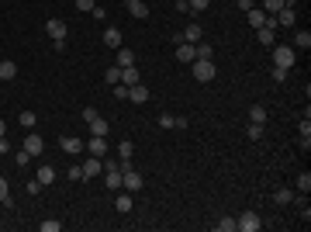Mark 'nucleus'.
Wrapping results in <instances>:
<instances>
[{
    "label": "nucleus",
    "mask_w": 311,
    "mask_h": 232,
    "mask_svg": "<svg viewBox=\"0 0 311 232\" xmlns=\"http://www.w3.org/2000/svg\"><path fill=\"white\" fill-rule=\"evenodd\" d=\"M259 229H263V218L256 212H242L235 218V232H259Z\"/></svg>",
    "instance_id": "f257e3e1"
},
{
    "label": "nucleus",
    "mask_w": 311,
    "mask_h": 232,
    "mask_svg": "<svg viewBox=\"0 0 311 232\" xmlns=\"http://www.w3.org/2000/svg\"><path fill=\"white\" fill-rule=\"evenodd\" d=\"M294 45H277L273 49V66H284V70H291L294 66Z\"/></svg>",
    "instance_id": "f03ea898"
},
{
    "label": "nucleus",
    "mask_w": 311,
    "mask_h": 232,
    "mask_svg": "<svg viewBox=\"0 0 311 232\" xmlns=\"http://www.w3.org/2000/svg\"><path fill=\"white\" fill-rule=\"evenodd\" d=\"M190 66H194V80H201V83L214 80V62H211V59H194Z\"/></svg>",
    "instance_id": "7ed1b4c3"
},
{
    "label": "nucleus",
    "mask_w": 311,
    "mask_h": 232,
    "mask_svg": "<svg viewBox=\"0 0 311 232\" xmlns=\"http://www.w3.org/2000/svg\"><path fill=\"white\" fill-rule=\"evenodd\" d=\"M121 191H142V174H138L135 167H132V170H125V174H121Z\"/></svg>",
    "instance_id": "20e7f679"
},
{
    "label": "nucleus",
    "mask_w": 311,
    "mask_h": 232,
    "mask_svg": "<svg viewBox=\"0 0 311 232\" xmlns=\"http://www.w3.org/2000/svg\"><path fill=\"white\" fill-rule=\"evenodd\" d=\"M45 31H49V39H52V42H66V31H69V28H66V21L49 18V21H45Z\"/></svg>",
    "instance_id": "39448f33"
},
{
    "label": "nucleus",
    "mask_w": 311,
    "mask_h": 232,
    "mask_svg": "<svg viewBox=\"0 0 311 232\" xmlns=\"http://www.w3.org/2000/svg\"><path fill=\"white\" fill-rule=\"evenodd\" d=\"M201 39H204V28H201V24H187V28L176 35V42H190V45H197Z\"/></svg>",
    "instance_id": "423d86ee"
},
{
    "label": "nucleus",
    "mask_w": 311,
    "mask_h": 232,
    "mask_svg": "<svg viewBox=\"0 0 311 232\" xmlns=\"http://www.w3.org/2000/svg\"><path fill=\"white\" fill-rule=\"evenodd\" d=\"M87 149H90V156H107V142H104V136H90L87 139Z\"/></svg>",
    "instance_id": "0eeeda50"
},
{
    "label": "nucleus",
    "mask_w": 311,
    "mask_h": 232,
    "mask_svg": "<svg viewBox=\"0 0 311 232\" xmlns=\"http://www.w3.org/2000/svg\"><path fill=\"white\" fill-rule=\"evenodd\" d=\"M104 174V159L100 156H90L87 163H83V177H100Z\"/></svg>",
    "instance_id": "6e6552de"
},
{
    "label": "nucleus",
    "mask_w": 311,
    "mask_h": 232,
    "mask_svg": "<svg viewBox=\"0 0 311 232\" xmlns=\"http://www.w3.org/2000/svg\"><path fill=\"white\" fill-rule=\"evenodd\" d=\"M114 194H118V197H114V208L121 215H128V212H132V205H135V201H132V191H114Z\"/></svg>",
    "instance_id": "1a4fd4ad"
},
{
    "label": "nucleus",
    "mask_w": 311,
    "mask_h": 232,
    "mask_svg": "<svg viewBox=\"0 0 311 232\" xmlns=\"http://www.w3.org/2000/svg\"><path fill=\"white\" fill-rule=\"evenodd\" d=\"M128 14L138 18V21H145L149 18V4H145V0H128Z\"/></svg>",
    "instance_id": "9d476101"
},
{
    "label": "nucleus",
    "mask_w": 311,
    "mask_h": 232,
    "mask_svg": "<svg viewBox=\"0 0 311 232\" xmlns=\"http://www.w3.org/2000/svg\"><path fill=\"white\" fill-rule=\"evenodd\" d=\"M176 59H180V62H194L197 59L194 45H190V42H176Z\"/></svg>",
    "instance_id": "9b49d317"
},
{
    "label": "nucleus",
    "mask_w": 311,
    "mask_h": 232,
    "mask_svg": "<svg viewBox=\"0 0 311 232\" xmlns=\"http://www.w3.org/2000/svg\"><path fill=\"white\" fill-rule=\"evenodd\" d=\"M24 149H28L31 156H42V153H45V142H42V136H35V132H31V136L24 139Z\"/></svg>",
    "instance_id": "f8f14e48"
},
{
    "label": "nucleus",
    "mask_w": 311,
    "mask_h": 232,
    "mask_svg": "<svg viewBox=\"0 0 311 232\" xmlns=\"http://www.w3.org/2000/svg\"><path fill=\"white\" fill-rule=\"evenodd\" d=\"M62 149H66L69 156L83 153V139H76V136H62Z\"/></svg>",
    "instance_id": "ddd939ff"
},
{
    "label": "nucleus",
    "mask_w": 311,
    "mask_h": 232,
    "mask_svg": "<svg viewBox=\"0 0 311 232\" xmlns=\"http://www.w3.org/2000/svg\"><path fill=\"white\" fill-rule=\"evenodd\" d=\"M273 18H277V24H284V28H294V21H297V14H294V7H284V11H277Z\"/></svg>",
    "instance_id": "4468645a"
},
{
    "label": "nucleus",
    "mask_w": 311,
    "mask_h": 232,
    "mask_svg": "<svg viewBox=\"0 0 311 232\" xmlns=\"http://www.w3.org/2000/svg\"><path fill=\"white\" fill-rule=\"evenodd\" d=\"M128 101H135V104H145V101H149V87H142V83L128 87Z\"/></svg>",
    "instance_id": "2eb2a0df"
},
{
    "label": "nucleus",
    "mask_w": 311,
    "mask_h": 232,
    "mask_svg": "<svg viewBox=\"0 0 311 232\" xmlns=\"http://www.w3.org/2000/svg\"><path fill=\"white\" fill-rule=\"evenodd\" d=\"M114 66H121V70H125V66H135V52L125 49V45H118V62Z\"/></svg>",
    "instance_id": "dca6fc26"
},
{
    "label": "nucleus",
    "mask_w": 311,
    "mask_h": 232,
    "mask_svg": "<svg viewBox=\"0 0 311 232\" xmlns=\"http://www.w3.org/2000/svg\"><path fill=\"white\" fill-rule=\"evenodd\" d=\"M297 0H263V11L266 14H277V11H284V7H294Z\"/></svg>",
    "instance_id": "f3484780"
},
{
    "label": "nucleus",
    "mask_w": 311,
    "mask_h": 232,
    "mask_svg": "<svg viewBox=\"0 0 311 232\" xmlns=\"http://www.w3.org/2000/svg\"><path fill=\"white\" fill-rule=\"evenodd\" d=\"M246 14H249V24H253V28H263V24H266V11H263V7H249Z\"/></svg>",
    "instance_id": "a211bd4d"
},
{
    "label": "nucleus",
    "mask_w": 311,
    "mask_h": 232,
    "mask_svg": "<svg viewBox=\"0 0 311 232\" xmlns=\"http://www.w3.org/2000/svg\"><path fill=\"white\" fill-rule=\"evenodd\" d=\"M14 77H18V62L0 59V80H14Z\"/></svg>",
    "instance_id": "6ab92c4d"
},
{
    "label": "nucleus",
    "mask_w": 311,
    "mask_h": 232,
    "mask_svg": "<svg viewBox=\"0 0 311 232\" xmlns=\"http://www.w3.org/2000/svg\"><path fill=\"white\" fill-rule=\"evenodd\" d=\"M121 83H125V87H135L138 83V66H125V70H121Z\"/></svg>",
    "instance_id": "aec40b11"
},
{
    "label": "nucleus",
    "mask_w": 311,
    "mask_h": 232,
    "mask_svg": "<svg viewBox=\"0 0 311 232\" xmlns=\"http://www.w3.org/2000/svg\"><path fill=\"white\" fill-rule=\"evenodd\" d=\"M104 45H107V49H118V45H121V31H118V28H104Z\"/></svg>",
    "instance_id": "412c9836"
},
{
    "label": "nucleus",
    "mask_w": 311,
    "mask_h": 232,
    "mask_svg": "<svg viewBox=\"0 0 311 232\" xmlns=\"http://www.w3.org/2000/svg\"><path fill=\"white\" fill-rule=\"evenodd\" d=\"M249 121H253V125H266V108H263V104H253V108H249Z\"/></svg>",
    "instance_id": "4be33fe9"
},
{
    "label": "nucleus",
    "mask_w": 311,
    "mask_h": 232,
    "mask_svg": "<svg viewBox=\"0 0 311 232\" xmlns=\"http://www.w3.org/2000/svg\"><path fill=\"white\" fill-rule=\"evenodd\" d=\"M107 132H111V125H107V121H104L100 115L90 121V136H107Z\"/></svg>",
    "instance_id": "5701e85b"
},
{
    "label": "nucleus",
    "mask_w": 311,
    "mask_h": 232,
    "mask_svg": "<svg viewBox=\"0 0 311 232\" xmlns=\"http://www.w3.org/2000/svg\"><path fill=\"white\" fill-rule=\"evenodd\" d=\"M35 180H38L42 187H49V184L56 180V170H52V167H38V177H35Z\"/></svg>",
    "instance_id": "b1692460"
},
{
    "label": "nucleus",
    "mask_w": 311,
    "mask_h": 232,
    "mask_svg": "<svg viewBox=\"0 0 311 232\" xmlns=\"http://www.w3.org/2000/svg\"><path fill=\"white\" fill-rule=\"evenodd\" d=\"M132 153H135V146H132L128 139H125V142L118 146V159H121V163H128V159H132Z\"/></svg>",
    "instance_id": "393cba45"
},
{
    "label": "nucleus",
    "mask_w": 311,
    "mask_h": 232,
    "mask_svg": "<svg viewBox=\"0 0 311 232\" xmlns=\"http://www.w3.org/2000/svg\"><path fill=\"white\" fill-rule=\"evenodd\" d=\"M194 52H197V59H211V56H214V49L208 45V42H197V45H194Z\"/></svg>",
    "instance_id": "a878e982"
},
{
    "label": "nucleus",
    "mask_w": 311,
    "mask_h": 232,
    "mask_svg": "<svg viewBox=\"0 0 311 232\" xmlns=\"http://www.w3.org/2000/svg\"><path fill=\"white\" fill-rule=\"evenodd\" d=\"M256 39L259 45H273V28H256Z\"/></svg>",
    "instance_id": "bb28decb"
},
{
    "label": "nucleus",
    "mask_w": 311,
    "mask_h": 232,
    "mask_svg": "<svg viewBox=\"0 0 311 232\" xmlns=\"http://www.w3.org/2000/svg\"><path fill=\"white\" fill-rule=\"evenodd\" d=\"M214 229H218V232H235V218L221 215V222H214Z\"/></svg>",
    "instance_id": "cd10ccee"
},
{
    "label": "nucleus",
    "mask_w": 311,
    "mask_h": 232,
    "mask_svg": "<svg viewBox=\"0 0 311 232\" xmlns=\"http://www.w3.org/2000/svg\"><path fill=\"white\" fill-rule=\"evenodd\" d=\"M294 45H297V49H311V31H297V35H294Z\"/></svg>",
    "instance_id": "c85d7f7f"
},
{
    "label": "nucleus",
    "mask_w": 311,
    "mask_h": 232,
    "mask_svg": "<svg viewBox=\"0 0 311 232\" xmlns=\"http://www.w3.org/2000/svg\"><path fill=\"white\" fill-rule=\"evenodd\" d=\"M18 121L24 125V128H35V111H21V115H18Z\"/></svg>",
    "instance_id": "c756f323"
},
{
    "label": "nucleus",
    "mask_w": 311,
    "mask_h": 232,
    "mask_svg": "<svg viewBox=\"0 0 311 232\" xmlns=\"http://www.w3.org/2000/svg\"><path fill=\"white\" fill-rule=\"evenodd\" d=\"M273 197H277V205H291V201H294V191H287V187H284V191H277Z\"/></svg>",
    "instance_id": "7c9ffc66"
},
{
    "label": "nucleus",
    "mask_w": 311,
    "mask_h": 232,
    "mask_svg": "<svg viewBox=\"0 0 311 232\" xmlns=\"http://www.w3.org/2000/svg\"><path fill=\"white\" fill-rule=\"evenodd\" d=\"M297 191H301V194L311 191V174H301V177H297Z\"/></svg>",
    "instance_id": "2f4dec72"
},
{
    "label": "nucleus",
    "mask_w": 311,
    "mask_h": 232,
    "mask_svg": "<svg viewBox=\"0 0 311 232\" xmlns=\"http://www.w3.org/2000/svg\"><path fill=\"white\" fill-rule=\"evenodd\" d=\"M73 4H76V11H80V14H90V11L97 7L94 0H73Z\"/></svg>",
    "instance_id": "473e14b6"
},
{
    "label": "nucleus",
    "mask_w": 311,
    "mask_h": 232,
    "mask_svg": "<svg viewBox=\"0 0 311 232\" xmlns=\"http://www.w3.org/2000/svg\"><path fill=\"white\" fill-rule=\"evenodd\" d=\"M104 77H107V83H121V66H111Z\"/></svg>",
    "instance_id": "72a5a7b5"
},
{
    "label": "nucleus",
    "mask_w": 311,
    "mask_h": 232,
    "mask_svg": "<svg viewBox=\"0 0 311 232\" xmlns=\"http://www.w3.org/2000/svg\"><path fill=\"white\" fill-rule=\"evenodd\" d=\"M187 7H190V11H208L211 0H187Z\"/></svg>",
    "instance_id": "f704fd0d"
},
{
    "label": "nucleus",
    "mask_w": 311,
    "mask_h": 232,
    "mask_svg": "<svg viewBox=\"0 0 311 232\" xmlns=\"http://www.w3.org/2000/svg\"><path fill=\"white\" fill-rule=\"evenodd\" d=\"M287 77H291V70H284V66H273V80H277V83H284Z\"/></svg>",
    "instance_id": "c9c22d12"
},
{
    "label": "nucleus",
    "mask_w": 311,
    "mask_h": 232,
    "mask_svg": "<svg viewBox=\"0 0 311 232\" xmlns=\"http://www.w3.org/2000/svg\"><path fill=\"white\" fill-rule=\"evenodd\" d=\"M28 159H31V153H28V149H21V153H14V163H18V167H28Z\"/></svg>",
    "instance_id": "e433bc0d"
},
{
    "label": "nucleus",
    "mask_w": 311,
    "mask_h": 232,
    "mask_svg": "<svg viewBox=\"0 0 311 232\" xmlns=\"http://www.w3.org/2000/svg\"><path fill=\"white\" fill-rule=\"evenodd\" d=\"M0 205H11V194H7V180L0 177Z\"/></svg>",
    "instance_id": "4c0bfd02"
},
{
    "label": "nucleus",
    "mask_w": 311,
    "mask_h": 232,
    "mask_svg": "<svg viewBox=\"0 0 311 232\" xmlns=\"http://www.w3.org/2000/svg\"><path fill=\"white\" fill-rule=\"evenodd\" d=\"M173 125H176L173 115H159V128H173Z\"/></svg>",
    "instance_id": "58836bf2"
},
{
    "label": "nucleus",
    "mask_w": 311,
    "mask_h": 232,
    "mask_svg": "<svg viewBox=\"0 0 311 232\" xmlns=\"http://www.w3.org/2000/svg\"><path fill=\"white\" fill-rule=\"evenodd\" d=\"M62 229V225H59L56 218H49V222H42V232H59Z\"/></svg>",
    "instance_id": "ea45409f"
},
{
    "label": "nucleus",
    "mask_w": 311,
    "mask_h": 232,
    "mask_svg": "<svg viewBox=\"0 0 311 232\" xmlns=\"http://www.w3.org/2000/svg\"><path fill=\"white\" fill-rule=\"evenodd\" d=\"M249 139H253V142L263 139V125H253V121H249Z\"/></svg>",
    "instance_id": "a19ab883"
},
{
    "label": "nucleus",
    "mask_w": 311,
    "mask_h": 232,
    "mask_svg": "<svg viewBox=\"0 0 311 232\" xmlns=\"http://www.w3.org/2000/svg\"><path fill=\"white\" fill-rule=\"evenodd\" d=\"M66 177H69V180H83V167H69Z\"/></svg>",
    "instance_id": "79ce46f5"
},
{
    "label": "nucleus",
    "mask_w": 311,
    "mask_h": 232,
    "mask_svg": "<svg viewBox=\"0 0 311 232\" xmlns=\"http://www.w3.org/2000/svg\"><path fill=\"white\" fill-rule=\"evenodd\" d=\"M301 139H311V121H308V115H304V121H301Z\"/></svg>",
    "instance_id": "37998d69"
},
{
    "label": "nucleus",
    "mask_w": 311,
    "mask_h": 232,
    "mask_svg": "<svg viewBox=\"0 0 311 232\" xmlns=\"http://www.w3.org/2000/svg\"><path fill=\"white\" fill-rule=\"evenodd\" d=\"M114 94L121 97V101H128V87H125V83H114Z\"/></svg>",
    "instance_id": "c03bdc74"
},
{
    "label": "nucleus",
    "mask_w": 311,
    "mask_h": 232,
    "mask_svg": "<svg viewBox=\"0 0 311 232\" xmlns=\"http://www.w3.org/2000/svg\"><path fill=\"white\" fill-rule=\"evenodd\" d=\"M90 14H94V18H97V21H107V11H104L100 4H97V7H94V11H90Z\"/></svg>",
    "instance_id": "a18cd8bd"
},
{
    "label": "nucleus",
    "mask_w": 311,
    "mask_h": 232,
    "mask_svg": "<svg viewBox=\"0 0 311 232\" xmlns=\"http://www.w3.org/2000/svg\"><path fill=\"white\" fill-rule=\"evenodd\" d=\"M4 153H11V142H7V139H0V156Z\"/></svg>",
    "instance_id": "49530a36"
},
{
    "label": "nucleus",
    "mask_w": 311,
    "mask_h": 232,
    "mask_svg": "<svg viewBox=\"0 0 311 232\" xmlns=\"http://www.w3.org/2000/svg\"><path fill=\"white\" fill-rule=\"evenodd\" d=\"M4 136H7V125H4V121H0V139H4Z\"/></svg>",
    "instance_id": "de8ad7c7"
}]
</instances>
